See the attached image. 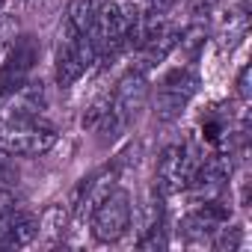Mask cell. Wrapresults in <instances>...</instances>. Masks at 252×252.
Wrapping results in <instances>:
<instances>
[{"instance_id":"obj_3","label":"cell","mask_w":252,"mask_h":252,"mask_svg":"<svg viewBox=\"0 0 252 252\" xmlns=\"http://www.w3.org/2000/svg\"><path fill=\"white\" fill-rule=\"evenodd\" d=\"M196 92H199V74L190 65H175L172 71H166L158 80L155 92H149L152 107H155L152 110L155 119L160 125H169V122L181 119L184 110L190 107V101L196 98Z\"/></svg>"},{"instance_id":"obj_8","label":"cell","mask_w":252,"mask_h":252,"mask_svg":"<svg viewBox=\"0 0 252 252\" xmlns=\"http://www.w3.org/2000/svg\"><path fill=\"white\" fill-rule=\"evenodd\" d=\"M57 146V131L39 122H6L0 125V149L12 158H42Z\"/></svg>"},{"instance_id":"obj_6","label":"cell","mask_w":252,"mask_h":252,"mask_svg":"<svg viewBox=\"0 0 252 252\" xmlns=\"http://www.w3.org/2000/svg\"><path fill=\"white\" fill-rule=\"evenodd\" d=\"M228 184H231V152L211 149V155L196 160L184 193H190L193 202H214L225 196Z\"/></svg>"},{"instance_id":"obj_2","label":"cell","mask_w":252,"mask_h":252,"mask_svg":"<svg viewBox=\"0 0 252 252\" xmlns=\"http://www.w3.org/2000/svg\"><path fill=\"white\" fill-rule=\"evenodd\" d=\"M143 21V9H137L128 0H104L95 9L92 27H89V42L92 51L101 60H113L122 51H131L137 42V30Z\"/></svg>"},{"instance_id":"obj_1","label":"cell","mask_w":252,"mask_h":252,"mask_svg":"<svg viewBox=\"0 0 252 252\" xmlns=\"http://www.w3.org/2000/svg\"><path fill=\"white\" fill-rule=\"evenodd\" d=\"M149 92H152V83H149V71L143 68H128L119 77V83L107 95V107L101 119L92 128L101 146H113L119 137L131 131V125L140 119V113L149 104Z\"/></svg>"},{"instance_id":"obj_17","label":"cell","mask_w":252,"mask_h":252,"mask_svg":"<svg viewBox=\"0 0 252 252\" xmlns=\"http://www.w3.org/2000/svg\"><path fill=\"white\" fill-rule=\"evenodd\" d=\"M217 3L220 0H190L187 3V21H208L211 24V15L217 12Z\"/></svg>"},{"instance_id":"obj_18","label":"cell","mask_w":252,"mask_h":252,"mask_svg":"<svg viewBox=\"0 0 252 252\" xmlns=\"http://www.w3.org/2000/svg\"><path fill=\"white\" fill-rule=\"evenodd\" d=\"M18 184V169L12 163V155L0 149V190H12Z\"/></svg>"},{"instance_id":"obj_21","label":"cell","mask_w":252,"mask_h":252,"mask_svg":"<svg viewBox=\"0 0 252 252\" xmlns=\"http://www.w3.org/2000/svg\"><path fill=\"white\" fill-rule=\"evenodd\" d=\"M178 3H181V0H149L146 15H152V18H166Z\"/></svg>"},{"instance_id":"obj_15","label":"cell","mask_w":252,"mask_h":252,"mask_svg":"<svg viewBox=\"0 0 252 252\" xmlns=\"http://www.w3.org/2000/svg\"><path fill=\"white\" fill-rule=\"evenodd\" d=\"M95 9H98V0H68L60 27L74 30V33H89L92 18H95Z\"/></svg>"},{"instance_id":"obj_4","label":"cell","mask_w":252,"mask_h":252,"mask_svg":"<svg viewBox=\"0 0 252 252\" xmlns=\"http://www.w3.org/2000/svg\"><path fill=\"white\" fill-rule=\"evenodd\" d=\"M95 63H98V57L92 51L89 33H74V30L60 27L57 51H54V74H57L60 89H71Z\"/></svg>"},{"instance_id":"obj_13","label":"cell","mask_w":252,"mask_h":252,"mask_svg":"<svg viewBox=\"0 0 252 252\" xmlns=\"http://www.w3.org/2000/svg\"><path fill=\"white\" fill-rule=\"evenodd\" d=\"M36 237H39V217L24 211V208H15L12 217H9V225H6V234H3V246L0 249H24Z\"/></svg>"},{"instance_id":"obj_20","label":"cell","mask_w":252,"mask_h":252,"mask_svg":"<svg viewBox=\"0 0 252 252\" xmlns=\"http://www.w3.org/2000/svg\"><path fill=\"white\" fill-rule=\"evenodd\" d=\"M249 74H252V68H249V65H240V71H237V80H234V95H237V101H240V104H246V101H249V95H252Z\"/></svg>"},{"instance_id":"obj_10","label":"cell","mask_w":252,"mask_h":252,"mask_svg":"<svg viewBox=\"0 0 252 252\" xmlns=\"http://www.w3.org/2000/svg\"><path fill=\"white\" fill-rule=\"evenodd\" d=\"M48 110V92L42 80H27L15 92L0 98V125L6 122H39V116Z\"/></svg>"},{"instance_id":"obj_12","label":"cell","mask_w":252,"mask_h":252,"mask_svg":"<svg viewBox=\"0 0 252 252\" xmlns=\"http://www.w3.org/2000/svg\"><path fill=\"white\" fill-rule=\"evenodd\" d=\"M116 181H119V169L116 166H101V169L89 172L77 184V190L71 196V214L77 220H89V214L95 211V205L116 187Z\"/></svg>"},{"instance_id":"obj_9","label":"cell","mask_w":252,"mask_h":252,"mask_svg":"<svg viewBox=\"0 0 252 252\" xmlns=\"http://www.w3.org/2000/svg\"><path fill=\"white\" fill-rule=\"evenodd\" d=\"M39 57H42V42L33 33H21L12 42V48L6 51L3 63H0V98L15 92L18 86H24L33 77Z\"/></svg>"},{"instance_id":"obj_16","label":"cell","mask_w":252,"mask_h":252,"mask_svg":"<svg viewBox=\"0 0 252 252\" xmlns=\"http://www.w3.org/2000/svg\"><path fill=\"white\" fill-rule=\"evenodd\" d=\"M65 225H68V208L65 205H48L39 217V237L45 234L51 243H57L63 234H65Z\"/></svg>"},{"instance_id":"obj_7","label":"cell","mask_w":252,"mask_h":252,"mask_svg":"<svg viewBox=\"0 0 252 252\" xmlns=\"http://www.w3.org/2000/svg\"><path fill=\"white\" fill-rule=\"evenodd\" d=\"M199 155L190 143H169L163 146L158 166H155V190L169 199V196H181L187 190V181L193 175Z\"/></svg>"},{"instance_id":"obj_14","label":"cell","mask_w":252,"mask_h":252,"mask_svg":"<svg viewBox=\"0 0 252 252\" xmlns=\"http://www.w3.org/2000/svg\"><path fill=\"white\" fill-rule=\"evenodd\" d=\"M246 30H249V18H246V12L243 9H231L222 21H220V27H217V48L225 54H231L243 39H246Z\"/></svg>"},{"instance_id":"obj_5","label":"cell","mask_w":252,"mask_h":252,"mask_svg":"<svg viewBox=\"0 0 252 252\" xmlns=\"http://www.w3.org/2000/svg\"><path fill=\"white\" fill-rule=\"evenodd\" d=\"M131 220H134L131 193L116 184L89 214V228H92V237L98 243H119L131 231Z\"/></svg>"},{"instance_id":"obj_11","label":"cell","mask_w":252,"mask_h":252,"mask_svg":"<svg viewBox=\"0 0 252 252\" xmlns=\"http://www.w3.org/2000/svg\"><path fill=\"white\" fill-rule=\"evenodd\" d=\"M228 217H231V211L222 199L196 202V208L187 211L181 220V234L187 243H211V237L228 222Z\"/></svg>"},{"instance_id":"obj_19","label":"cell","mask_w":252,"mask_h":252,"mask_svg":"<svg viewBox=\"0 0 252 252\" xmlns=\"http://www.w3.org/2000/svg\"><path fill=\"white\" fill-rule=\"evenodd\" d=\"M12 211H15L12 193H9V190H0V246H3V234H6V225H9Z\"/></svg>"}]
</instances>
